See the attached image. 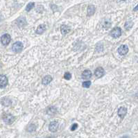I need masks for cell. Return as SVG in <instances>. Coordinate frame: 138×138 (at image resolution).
<instances>
[{"mask_svg":"<svg viewBox=\"0 0 138 138\" xmlns=\"http://www.w3.org/2000/svg\"><path fill=\"white\" fill-rule=\"evenodd\" d=\"M12 49L13 52L15 53L21 52L23 49V44L21 42H15L12 46Z\"/></svg>","mask_w":138,"mask_h":138,"instance_id":"cell-1","label":"cell"},{"mask_svg":"<svg viewBox=\"0 0 138 138\" xmlns=\"http://www.w3.org/2000/svg\"><path fill=\"white\" fill-rule=\"evenodd\" d=\"M122 35V29L119 27H115L112 29L110 32V35L114 38H117Z\"/></svg>","mask_w":138,"mask_h":138,"instance_id":"cell-2","label":"cell"},{"mask_svg":"<svg viewBox=\"0 0 138 138\" xmlns=\"http://www.w3.org/2000/svg\"><path fill=\"white\" fill-rule=\"evenodd\" d=\"M3 120L7 124H11L15 121V117L10 114H6L3 116Z\"/></svg>","mask_w":138,"mask_h":138,"instance_id":"cell-3","label":"cell"},{"mask_svg":"<svg viewBox=\"0 0 138 138\" xmlns=\"http://www.w3.org/2000/svg\"><path fill=\"white\" fill-rule=\"evenodd\" d=\"M10 35H8V34H4L1 36V44L4 46L8 45L10 42Z\"/></svg>","mask_w":138,"mask_h":138,"instance_id":"cell-4","label":"cell"},{"mask_svg":"<svg viewBox=\"0 0 138 138\" xmlns=\"http://www.w3.org/2000/svg\"><path fill=\"white\" fill-rule=\"evenodd\" d=\"M128 52H129V47H128L127 45H122L118 49V53L120 55H122V56L126 55Z\"/></svg>","mask_w":138,"mask_h":138,"instance_id":"cell-5","label":"cell"},{"mask_svg":"<svg viewBox=\"0 0 138 138\" xmlns=\"http://www.w3.org/2000/svg\"><path fill=\"white\" fill-rule=\"evenodd\" d=\"M58 123L56 121H54V122H52L50 124H49V130L52 133H54L57 130H58Z\"/></svg>","mask_w":138,"mask_h":138,"instance_id":"cell-6","label":"cell"},{"mask_svg":"<svg viewBox=\"0 0 138 138\" xmlns=\"http://www.w3.org/2000/svg\"><path fill=\"white\" fill-rule=\"evenodd\" d=\"M8 84V78L4 75H0V88H3Z\"/></svg>","mask_w":138,"mask_h":138,"instance_id":"cell-7","label":"cell"},{"mask_svg":"<svg viewBox=\"0 0 138 138\" xmlns=\"http://www.w3.org/2000/svg\"><path fill=\"white\" fill-rule=\"evenodd\" d=\"M94 74L97 78H101L105 74V71H104L103 68L99 67V68H96V70L94 71Z\"/></svg>","mask_w":138,"mask_h":138,"instance_id":"cell-8","label":"cell"},{"mask_svg":"<svg viewBox=\"0 0 138 138\" xmlns=\"http://www.w3.org/2000/svg\"><path fill=\"white\" fill-rule=\"evenodd\" d=\"M126 113H127V109L125 107H121L118 110V115L122 119H123L125 117Z\"/></svg>","mask_w":138,"mask_h":138,"instance_id":"cell-9","label":"cell"},{"mask_svg":"<svg viewBox=\"0 0 138 138\" xmlns=\"http://www.w3.org/2000/svg\"><path fill=\"white\" fill-rule=\"evenodd\" d=\"M95 10H96V8H95V6L94 5H90L89 6L87 7V15L88 16H92L93 15L94 13H95Z\"/></svg>","mask_w":138,"mask_h":138,"instance_id":"cell-10","label":"cell"},{"mask_svg":"<svg viewBox=\"0 0 138 138\" xmlns=\"http://www.w3.org/2000/svg\"><path fill=\"white\" fill-rule=\"evenodd\" d=\"M52 80V78L51 76L49 75H47L45 76V77L42 78V83L43 85H48L51 83V81Z\"/></svg>","mask_w":138,"mask_h":138,"instance_id":"cell-11","label":"cell"},{"mask_svg":"<svg viewBox=\"0 0 138 138\" xmlns=\"http://www.w3.org/2000/svg\"><path fill=\"white\" fill-rule=\"evenodd\" d=\"M61 31L62 34L66 35V34H68V33L70 31V29L67 25H62L61 28Z\"/></svg>","mask_w":138,"mask_h":138,"instance_id":"cell-12","label":"cell"},{"mask_svg":"<svg viewBox=\"0 0 138 138\" xmlns=\"http://www.w3.org/2000/svg\"><path fill=\"white\" fill-rule=\"evenodd\" d=\"M45 30H46V25H45V24H40L37 28L35 32H36V33H38V34H42V33L45 32Z\"/></svg>","mask_w":138,"mask_h":138,"instance_id":"cell-13","label":"cell"},{"mask_svg":"<svg viewBox=\"0 0 138 138\" xmlns=\"http://www.w3.org/2000/svg\"><path fill=\"white\" fill-rule=\"evenodd\" d=\"M17 24L19 25L20 27H24L26 24V19L23 17H19V19H17Z\"/></svg>","mask_w":138,"mask_h":138,"instance_id":"cell-14","label":"cell"},{"mask_svg":"<svg viewBox=\"0 0 138 138\" xmlns=\"http://www.w3.org/2000/svg\"><path fill=\"white\" fill-rule=\"evenodd\" d=\"M91 76H92V72L89 69H86V70L83 71V72L82 73V77L83 78L87 79V78H90Z\"/></svg>","mask_w":138,"mask_h":138,"instance_id":"cell-15","label":"cell"},{"mask_svg":"<svg viewBox=\"0 0 138 138\" xmlns=\"http://www.w3.org/2000/svg\"><path fill=\"white\" fill-rule=\"evenodd\" d=\"M133 25V22L131 21H128L125 24V29L126 30H129L132 28V26Z\"/></svg>","mask_w":138,"mask_h":138,"instance_id":"cell-16","label":"cell"},{"mask_svg":"<svg viewBox=\"0 0 138 138\" xmlns=\"http://www.w3.org/2000/svg\"><path fill=\"white\" fill-rule=\"evenodd\" d=\"M35 6V3H33V2H31V3H29L26 7V11H29V10H31L33 8V7Z\"/></svg>","mask_w":138,"mask_h":138,"instance_id":"cell-17","label":"cell"},{"mask_svg":"<svg viewBox=\"0 0 138 138\" xmlns=\"http://www.w3.org/2000/svg\"><path fill=\"white\" fill-rule=\"evenodd\" d=\"M82 85H83V87H85V88H88V87H89L91 85V82H90V80H87V81H85V82H83V83Z\"/></svg>","mask_w":138,"mask_h":138,"instance_id":"cell-18","label":"cell"},{"mask_svg":"<svg viewBox=\"0 0 138 138\" xmlns=\"http://www.w3.org/2000/svg\"><path fill=\"white\" fill-rule=\"evenodd\" d=\"M35 126L34 124H31V125L29 126V127H28V129H27V131H28L30 132H32L33 131H35Z\"/></svg>","mask_w":138,"mask_h":138,"instance_id":"cell-19","label":"cell"},{"mask_svg":"<svg viewBox=\"0 0 138 138\" xmlns=\"http://www.w3.org/2000/svg\"><path fill=\"white\" fill-rule=\"evenodd\" d=\"M71 78V74L69 72H66L64 74V78L66 80H69Z\"/></svg>","mask_w":138,"mask_h":138,"instance_id":"cell-20","label":"cell"},{"mask_svg":"<svg viewBox=\"0 0 138 138\" xmlns=\"http://www.w3.org/2000/svg\"><path fill=\"white\" fill-rule=\"evenodd\" d=\"M78 127V124H74L73 125L71 126V131H75L76 129H77Z\"/></svg>","mask_w":138,"mask_h":138,"instance_id":"cell-21","label":"cell"},{"mask_svg":"<svg viewBox=\"0 0 138 138\" xmlns=\"http://www.w3.org/2000/svg\"><path fill=\"white\" fill-rule=\"evenodd\" d=\"M133 10H134V11H138V4L137 5V6H135V8H134Z\"/></svg>","mask_w":138,"mask_h":138,"instance_id":"cell-22","label":"cell"},{"mask_svg":"<svg viewBox=\"0 0 138 138\" xmlns=\"http://www.w3.org/2000/svg\"><path fill=\"white\" fill-rule=\"evenodd\" d=\"M129 138V137H124V138Z\"/></svg>","mask_w":138,"mask_h":138,"instance_id":"cell-23","label":"cell"},{"mask_svg":"<svg viewBox=\"0 0 138 138\" xmlns=\"http://www.w3.org/2000/svg\"><path fill=\"white\" fill-rule=\"evenodd\" d=\"M0 20H1V15H0Z\"/></svg>","mask_w":138,"mask_h":138,"instance_id":"cell-24","label":"cell"},{"mask_svg":"<svg viewBox=\"0 0 138 138\" xmlns=\"http://www.w3.org/2000/svg\"><path fill=\"white\" fill-rule=\"evenodd\" d=\"M0 68H1V64H0Z\"/></svg>","mask_w":138,"mask_h":138,"instance_id":"cell-25","label":"cell"}]
</instances>
